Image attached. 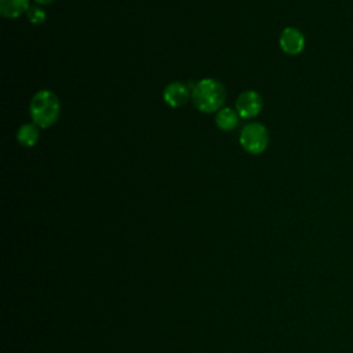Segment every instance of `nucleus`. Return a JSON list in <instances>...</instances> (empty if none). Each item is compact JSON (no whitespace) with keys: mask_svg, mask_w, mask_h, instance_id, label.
Listing matches in <instances>:
<instances>
[{"mask_svg":"<svg viewBox=\"0 0 353 353\" xmlns=\"http://www.w3.org/2000/svg\"><path fill=\"white\" fill-rule=\"evenodd\" d=\"M192 101L203 113H214L222 109L226 101V90L215 79H201L193 85Z\"/></svg>","mask_w":353,"mask_h":353,"instance_id":"f257e3e1","label":"nucleus"},{"mask_svg":"<svg viewBox=\"0 0 353 353\" xmlns=\"http://www.w3.org/2000/svg\"><path fill=\"white\" fill-rule=\"evenodd\" d=\"M59 112V99L51 90L37 91L29 105V113L33 123L41 128H48L52 125L58 120Z\"/></svg>","mask_w":353,"mask_h":353,"instance_id":"f03ea898","label":"nucleus"},{"mask_svg":"<svg viewBox=\"0 0 353 353\" xmlns=\"http://www.w3.org/2000/svg\"><path fill=\"white\" fill-rule=\"evenodd\" d=\"M241 148L251 154H261L269 143V132L261 123H250L240 132Z\"/></svg>","mask_w":353,"mask_h":353,"instance_id":"7ed1b4c3","label":"nucleus"},{"mask_svg":"<svg viewBox=\"0 0 353 353\" xmlns=\"http://www.w3.org/2000/svg\"><path fill=\"white\" fill-rule=\"evenodd\" d=\"M263 108L262 97L252 90L241 92L236 99V112L243 119H252L261 113Z\"/></svg>","mask_w":353,"mask_h":353,"instance_id":"20e7f679","label":"nucleus"},{"mask_svg":"<svg viewBox=\"0 0 353 353\" xmlns=\"http://www.w3.org/2000/svg\"><path fill=\"white\" fill-rule=\"evenodd\" d=\"M279 44L287 55H298L305 48V36L299 29L288 26L281 32Z\"/></svg>","mask_w":353,"mask_h":353,"instance_id":"39448f33","label":"nucleus"},{"mask_svg":"<svg viewBox=\"0 0 353 353\" xmlns=\"http://www.w3.org/2000/svg\"><path fill=\"white\" fill-rule=\"evenodd\" d=\"M192 97V92L189 91L188 85H185L181 81H172L170 83L163 92V98L167 105L171 108H181L183 106L189 98Z\"/></svg>","mask_w":353,"mask_h":353,"instance_id":"423d86ee","label":"nucleus"},{"mask_svg":"<svg viewBox=\"0 0 353 353\" xmlns=\"http://www.w3.org/2000/svg\"><path fill=\"white\" fill-rule=\"evenodd\" d=\"M30 8V0H0V12L7 19H17Z\"/></svg>","mask_w":353,"mask_h":353,"instance_id":"0eeeda50","label":"nucleus"},{"mask_svg":"<svg viewBox=\"0 0 353 353\" xmlns=\"http://www.w3.org/2000/svg\"><path fill=\"white\" fill-rule=\"evenodd\" d=\"M239 113L232 108H222L216 112L215 124L222 131H232L239 124Z\"/></svg>","mask_w":353,"mask_h":353,"instance_id":"6e6552de","label":"nucleus"},{"mask_svg":"<svg viewBox=\"0 0 353 353\" xmlns=\"http://www.w3.org/2000/svg\"><path fill=\"white\" fill-rule=\"evenodd\" d=\"M40 138V132L39 128L34 123H29V124H23L18 128L17 132V141L19 145L25 146V148H30L34 146L37 143Z\"/></svg>","mask_w":353,"mask_h":353,"instance_id":"1a4fd4ad","label":"nucleus"},{"mask_svg":"<svg viewBox=\"0 0 353 353\" xmlns=\"http://www.w3.org/2000/svg\"><path fill=\"white\" fill-rule=\"evenodd\" d=\"M26 18H28V21L30 23L40 25V23H43L46 21V11L43 8H40V7L30 6V8L26 12Z\"/></svg>","mask_w":353,"mask_h":353,"instance_id":"9d476101","label":"nucleus"},{"mask_svg":"<svg viewBox=\"0 0 353 353\" xmlns=\"http://www.w3.org/2000/svg\"><path fill=\"white\" fill-rule=\"evenodd\" d=\"M37 4H43V6H46V4H51L54 0H34Z\"/></svg>","mask_w":353,"mask_h":353,"instance_id":"9b49d317","label":"nucleus"}]
</instances>
